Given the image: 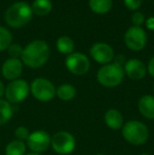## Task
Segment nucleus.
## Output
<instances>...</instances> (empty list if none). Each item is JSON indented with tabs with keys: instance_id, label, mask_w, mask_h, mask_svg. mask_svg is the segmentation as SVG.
Instances as JSON below:
<instances>
[{
	"instance_id": "f257e3e1",
	"label": "nucleus",
	"mask_w": 154,
	"mask_h": 155,
	"mask_svg": "<svg viewBox=\"0 0 154 155\" xmlns=\"http://www.w3.org/2000/svg\"><path fill=\"white\" fill-rule=\"evenodd\" d=\"M50 57V48L43 40H34L23 49L21 61L32 69L40 68Z\"/></svg>"
},
{
	"instance_id": "f03ea898",
	"label": "nucleus",
	"mask_w": 154,
	"mask_h": 155,
	"mask_svg": "<svg viewBox=\"0 0 154 155\" xmlns=\"http://www.w3.org/2000/svg\"><path fill=\"white\" fill-rule=\"evenodd\" d=\"M33 11L29 3L19 1L11 5L4 14L5 22L12 28H21L31 21Z\"/></svg>"
},
{
	"instance_id": "7ed1b4c3",
	"label": "nucleus",
	"mask_w": 154,
	"mask_h": 155,
	"mask_svg": "<svg viewBox=\"0 0 154 155\" xmlns=\"http://www.w3.org/2000/svg\"><path fill=\"white\" fill-rule=\"evenodd\" d=\"M121 134L127 143L133 146H140L149 139V129L139 120H129L121 128Z\"/></svg>"
},
{
	"instance_id": "20e7f679",
	"label": "nucleus",
	"mask_w": 154,
	"mask_h": 155,
	"mask_svg": "<svg viewBox=\"0 0 154 155\" xmlns=\"http://www.w3.org/2000/svg\"><path fill=\"white\" fill-rule=\"evenodd\" d=\"M125 72L120 64L116 62L108 63L97 72V81L106 88H115L123 80Z\"/></svg>"
},
{
	"instance_id": "39448f33",
	"label": "nucleus",
	"mask_w": 154,
	"mask_h": 155,
	"mask_svg": "<svg viewBox=\"0 0 154 155\" xmlns=\"http://www.w3.org/2000/svg\"><path fill=\"white\" fill-rule=\"evenodd\" d=\"M51 147L59 155H68L74 151L76 140L73 134L68 131H59L51 136Z\"/></svg>"
},
{
	"instance_id": "423d86ee",
	"label": "nucleus",
	"mask_w": 154,
	"mask_h": 155,
	"mask_svg": "<svg viewBox=\"0 0 154 155\" xmlns=\"http://www.w3.org/2000/svg\"><path fill=\"white\" fill-rule=\"evenodd\" d=\"M30 86L25 79H15L12 80L5 87L4 96L5 100H8L11 104H16L22 102L29 96Z\"/></svg>"
},
{
	"instance_id": "0eeeda50",
	"label": "nucleus",
	"mask_w": 154,
	"mask_h": 155,
	"mask_svg": "<svg viewBox=\"0 0 154 155\" xmlns=\"http://www.w3.org/2000/svg\"><path fill=\"white\" fill-rule=\"evenodd\" d=\"M30 92L33 97L39 101L47 102L52 100L56 95V88L49 79L38 77L32 81L30 86Z\"/></svg>"
},
{
	"instance_id": "6e6552de",
	"label": "nucleus",
	"mask_w": 154,
	"mask_h": 155,
	"mask_svg": "<svg viewBox=\"0 0 154 155\" xmlns=\"http://www.w3.org/2000/svg\"><path fill=\"white\" fill-rule=\"evenodd\" d=\"M27 148L34 153H42L51 147V136L43 130H37L30 133L27 141Z\"/></svg>"
},
{
	"instance_id": "1a4fd4ad",
	"label": "nucleus",
	"mask_w": 154,
	"mask_h": 155,
	"mask_svg": "<svg viewBox=\"0 0 154 155\" xmlns=\"http://www.w3.org/2000/svg\"><path fill=\"white\" fill-rule=\"evenodd\" d=\"M125 42L132 51H140L146 47L147 34L140 27L129 28L125 34Z\"/></svg>"
},
{
	"instance_id": "9d476101",
	"label": "nucleus",
	"mask_w": 154,
	"mask_h": 155,
	"mask_svg": "<svg viewBox=\"0 0 154 155\" xmlns=\"http://www.w3.org/2000/svg\"><path fill=\"white\" fill-rule=\"evenodd\" d=\"M66 67L74 75H84L90 69V60L82 53H72L67 57Z\"/></svg>"
},
{
	"instance_id": "9b49d317",
	"label": "nucleus",
	"mask_w": 154,
	"mask_h": 155,
	"mask_svg": "<svg viewBox=\"0 0 154 155\" xmlns=\"http://www.w3.org/2000/svg\"><path fill=\"white\" fill-rule=\"evenodd\" d=\"M90 54L95 61L103 64H108L114 59L113 49L107 43L98 42L93 45L90 49Z\"/></svg>"
},
{
	"instance_id": "f8f14e48",
	"label": "nucleus",
	"mask_w": 154,
	"mask_h": 155,
	"mask_svg": "<svg viewBox=\"0 0 154 155\" xmlns=\"http://www.w3.org/2000/svg\"><path fill=\"white\" fill-rule=\"evenodd\" d=\"M23 63L18 58H8L2 64V75L8 80H15L18 79L22 74Z\"/></svg>"
},
{
	"instance_id": "ddd939ff",
	"label": "nucleus",
	"mask_w": 154,
	"mask_h": 155,
	"mask_svg": "<svg viewBox=\"0 0 154 155\" xmlns=\"http://www.w3.org/2000/svg\"><path fill=\"white\" fill-rule=\"evenodd\" d=\"M123 72L132 80H140L146 76L147 68L139 59H130L126 61Z\"/></svg>"
},
{
	"instance_id": "4468645a",
	"label": "nucleus",
	"mask_w": 154,
	"mask_h": 155,
	"mask_svg": "<svg viewBox=\"0 0 154 155\" xmlns=\"http://www.w3.org/2000/svg\"><path fill=\"white\" fill-rule=\"evenodd\" d=\"M139 113L149 120H154V96L144 95L139 98L137 104Z\"/></svg>"
},
{
	"instance_id": "2eb2a0df",
	"label": "nucleus",
	"mask_w": 154,
	"mask_h": 155,
	"mask_svg": "<svg viewBox=\"0 0 154 155\" xmlns=\"http://www.w3.org/2000/svg\"><path fill=\"white\" fill-rule=\"evenodd\" d=\"M103 119H105V124H107V127L111 130H120L123 126V116L120 111L117 109H109L105 113Z\"/></svg>"
},
{
	"instance_id": "dca6fc26",
	"label": "nucleus",
	"mask_w": 154,
	"mask_h": 155,
	"mask_svg": "<svg viewBox=\"0 0 154 155\" xmlns=\"http://www.w3.org/2000/svg\"><path fill=\"white\" fill-rule=\"evenodd\" d=\"M56 95L59 99L64 100V101H70L76 96V89L70 84H60L56 89Z\"/></svg>"
},
{
	"instance_id": "f3484780",
	"label": "nucleus",
	"mask_w": 154,
	"mask_h": 155,
	"mask_svg": "<svg viewBox=\"0 0 154 155\" xmlns=\"http://www.w3.org/2000/svg\"><path fill=\"white\" fill-rule=\"evenodd\" d=\"M27 152V145L25 141L12 140L5 146L4 154L5 155H25Z\"/></svg>"
},
{
	"instance_id": "a211bd4d",
	"label": "nucleus",
	"mask_w": 154,
	"mask_h": 155,
	"mask_svg": "<svg viewBox=\"0 0 154 155\" xmlns=\"http://www.w3.org/2000/svg\"><path fill=\"white\" fill-rule=\"evenodd\" d=\"M112 0H89V6L96 14H106L112 8Z\"/></svg>"
},
{
	"instance_id": "6ab92c4d",
	"label": "nucleus",
	"mask_w": 154,
	"mask_h": 155,
	"mask_svg": "<svg viewBox=\"0 0 154 155\" xmlns=\"http://www.w3.org/2000/svg\"><path fill=\"white\" fill-rule=\"evenodd\" d=\"M32 11L38 16H45L52 10L51 0H35L32 4Z\"/></svg>"
},
{
	"instance_id": "aec40b11",
	"label": "nucleus",
	"mask_w": 154,
	"mask_h": 155,
	"mask_svg": "<svg viewBox=\"0 0 154 155\" xmlns=\"http://www.w3.org/2000/svg\"><path fill=\"white\" fill-rule=\"evenodd\" d=\"M13 116V107L8 100L0 99V126L11 120Z\"/></svg>"
},
{
	"instance_id": "412c9836",
	"label": "nucleus",
	"mask_w": 154,
	"mask_h": 155,
	"mask_svg": "<svg viewBox=\"0 0 154 155\" xmlns=\"http://www.w3.org/2000/svg\"><path fill=\"white\" fill-rule=\"evenodd\" d=\"M56 47L60 53L70 55L73 53V50H74V42L70 37L61 36L58 38L57 42H56Z\"/></svg>"
},
{
	"instance_id": "4be33fe9",
	"label": "nucleus",
	"mask_w": 154,
	"mask_h": 155,
	"mask_svg": "<svg viewBox=\"0 0 154 155\" xmlns=\"http://www.w3.org/2000/svg\"><path fill=\"white\" fill-rule=\"evenodd\" d=\"M13 36L6 28L0 27V52L5 51L12 45Z\"/></svg>"
},
{
	"instance_id": "5701e85b",
	"label": "nucleus",
	"mask_w": 154,
	"mask_h": 155,
	"mask_svg": "<svg viewBox=\"0 0 154 155\" xmlns=\"http://www.w3.org/2000/svg\"><path fill=\"white\" fill-rule=\"evenodd\" d=\"M15 134V137H16L17 140H20V141H27L28 137L30 135V132H29V129L25 126H19L16 128L14 132Z\"/></svg>"
},
{
	"instance_id": "b1692460",
	"label": "nucleus",
	"mask_w": 154,
	"mask_h": 155,
	"mask_svg": "<svg viewBox=\"0 0 154 155\" xmlns=\"http://www.w3.org/2000/svg\"><path fill=\"white\" fill-rule=\"evenodd\" d=\"M8 51L11 58H18L19 59V57H21V55H22L23 49L20 45H11Z\"/></svg>"
},
{
	"instance_id": "393cba45",
	"label": "nucleus",
	"mask_w": 154,
	"mask_h": 155,
	"mask_svg": "<svg viewBox=\"0 0 154 155\" xmlns=\"http://www.w3.org/2000/svg\"><path fill=\"white\" fill-rule=\"evenodd\" d=\"M145 21V16L143 13L140 12H136L132 15V22L135 27H140V25L144 23Z\"/></svg>"
},
{
	"instance_id": "a878e982",
	"label": "nucleus",
	"mask_w": 154,
	"mask_h": 155,
	"mask_svg": "<svg viewBox=\"0 0 154 155\" xmlns=\"http://www.w3.org/2000/svg\"><path fill=\"white\" fill-rule=\"evenodd\" d=\"M125 4L129 10L135 11L142 5V0H125Z\"/></svg>"
},
{
	"instance_id": "bb28decb",
	"label": "nucleus",
	"mask_w": 154,
	"mask_h": 155,
	"mask_svg": "<svg viewBox=\"0 0 154 155\" xmlns=\"http://www.w3.org/2000/svg\"><path fill=\"white\" fill-rule=\"evenodd\" d=\"M148 72L152 77H154V55L148 63Z\"/></svg>"
},
{
	"instance_id": "cd10ccee",
	"label": "nucleus",
	"mask_w": 154,
	"mask_h": 155,
	"mask_svg": "<svg viewBox=\"0 0 154 155\" xmlns=\"http://www.w3.org/2000/svg\"><path fill=\"white\" fill-rule=\"evenodd\" d=\"M146 25L149 30H154V17H149L146 21Z\"/></svg>"
},
{
	"instance_id": "c85d7f7f",
	"label": "nucleus",
	"mask_w": 154,
	"mask_h": 155,
	"mask_svg": "<svg viewBox=\"0 0 154 155\" xmlns=\"http://www.w3.org/2000/svg\"><path fill=\"white\" fill-rule=\"evenodd\" d=\"M4 91H5V87H4L3 82L0 80V99H1V97L4 95Z\"/></svg>"
},
{
	"instance_id": "c756f323",
	"label": "nucleus",
	"mask_w": 154,
	"mask_h": 155,
	"mask_svg": "<svg viewBox=\"0 0 154 155\" xmlns=\"http://www.w3.org/2000/svg\"><path fill=\"white\" fill-rule=\"evenodd\" d=\"M25 155H41L39 153H34V152H30V153H25Z\"/></svg>"
},
{
	"instance_id": "7c9ffc66",
	"label": "nucleus",
	"mask_w": 154,
	"mask_h": 155,
	"mask_svg": "<svg viewBox=\"0 0 154 155\" xmlns=\"http://www.w3.org/2000/svg\"><path fill=\"white\" fill-rule=\"evenodd\" d=\"M140 155H150V154H148V153H142Z\"/></svg>"
},
{
	"instance_id": "2f4dec72",
	"label": "nucleus",
	"mask_w": 154,
	"mask_h": 155,
	"mask_svg": "<svg viewBox=\"0 0 154 155\" xmlns=\"http://www.w3.org/2000/svg\"><path fill=\"white\" fill-rule=\"evenodd\" d=\"M153 92H154V84H153Z\"/></svg>"
},
{
	"instance_id": "473e14b6",
	"label": "nucleus",
	"mask_w": 154,
	"mask_h": 155,
	"mask_svg": "<svg viewBox=\"0 0 154 155\" xmlns=\"http://www.w3.org/2000/svg\"><path fill=\"white\" fill-rule=\"evenodd\" d=\"M96 155H103V154H96Z\"/></svg>"
}]
</instances>
